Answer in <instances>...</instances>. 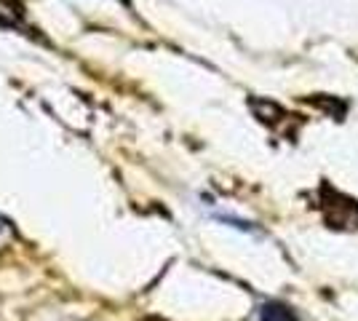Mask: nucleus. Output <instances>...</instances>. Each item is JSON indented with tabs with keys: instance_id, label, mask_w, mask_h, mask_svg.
I'll return each mask as SVG.
<instances>
[{
	"instance_id": "obj_1",
	"label": "nucleus",
	"mask_w": 358,
	"mask_h": 321,
	"mask_svg": "<svg viewBox=\"0 0 358 321\" xmlns=\"http://www.w3.org/2000/svg\"><path fill=\"white\" fill-rule=\"evenodd\" d=\"M321 212L329 228L353 230L358 228V201L343 196L340 190H331L329 185L321 187Z\"/></svg>"
},
{
	"instance_id": "obj_3",
	"label": "nucleus",
	"mask_w": 358,
	"mask_h": 321,
	"mask_svg": "<svg viewBox=\"0 0 358 321\" xmlns=\"http://www.w3.org/2000/svg\"><path fill=\"white\" fill-rule=\"evenodd\" d=\"M145 321H164V319H145Z\"/></svg>"
},
{
	"instance_id": "obj_4",
	"label": "nucleus",
	"mask_w": 358,
	"mask_h": 321,
	"mask_svg": "<svg viewBox=\"0 0 358 321\" xmlns=\"http://www.w3.org/2000/svg\"><path fill=\"white\" fill-rule=\"evenodd\" d=\"M123 3H126V0H123Z\"/></svg>"
},
{
	"instance_id": "obj_2",
	"label": "nucleus",
	"mask_w": 358,
	"mask_h": 321,
	"mask_svg": "<svg viewBox=\"0 0 358 321\" xmlns=\"http://www.w3.org/2000/svg\"><path fill=\"white\" fill-rule=\"evenodd\" d=\"M259 321H297V316L284 303H268V306H262V311H259Z\"/></svg>"
}]
</instances>
